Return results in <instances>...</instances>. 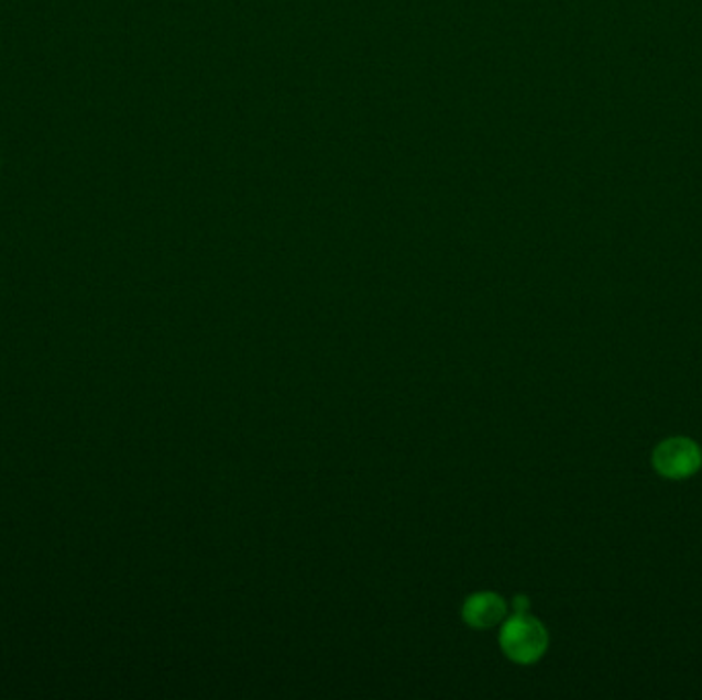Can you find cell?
<instances>
[{
    "label": "cell",
    "mask_w": 702,
    "mask_h": 700,
    "mask_svg": "<svg viewBox=\"0 0 702 700\" xmlns=\"http://www.w3.org/2000/svg\"><path fill=\"white\" fill-rule=\"evenodd\" d=\"M500 645L504 654L522 666L538 661L549 647V633L545 624L530 614H514L504 621L500 633Z\"/></svg>",
    "instance_id": "1"
},
{
    "label": "cell",
    "mask_w": 702,
    "mask_h": 700,
    "mask_svg": "<svg viewBox=\"0 0 702 700\" xmlns=\"http://www.w3.org/2000/svg\"><path fill=\"white\" fill-rule=\"evenodd\" d=\"M654 469L666 479H688L701 471L702 448L690 438H668L654 450Z\"/></svg>",
    "instance_id": "2"
},
{
    "label": "cell",
    "mask_w": 702,
    "mask_h": 700,
    "mask_svg": "<svg viewBox=\"0 0 702 700\" xmlns=\"http://www.w3.org/2000/svg\"><path fill=\"white\" fill-rule=\"evenodd\" d=\"M507 616V604L504 598L495 592H479L467 598L462 606L464 623L473 628H493L502 624Z\"/></svg>",
    "instance_id": "3"
},
{
    "label": "cell",
    "mask_w": 702,
    "mask_h": 700,
    "mask_svg": "<svg viewBox=\"0 0 702 700\" xmlns=\"http://www.w3.org/2000/svg\"><path fill=\"white\" fill-rule=\"evenodd\" d=\"M514 612H516V614H526V612H528V600L522 598V595L516 598V600H514Z\"/></svg>",
    "instance_id": "4"
}]
</instances>
